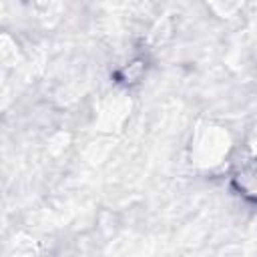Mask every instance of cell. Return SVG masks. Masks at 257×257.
Returning a JSON list of instances; mask_svg holds the SVG:
<instances>
[{
    "label": "cell",
    "instance_id": "cell-1",
    "mask_svg": "<svg viewBox=\"0 0 257 257\" xmlns=\"http://www.w3.org/2000/svg\"><path fill=\"white\" fill-rule=\"evenodd\" d=\"M255 175H257V173H255ZM249 179H257V177H249ZM253 193H255V195H257V187H255V189H253Z\"/></svg>",
    "mask_w": 257,
    "mask_h": 257
}]
</instances>
